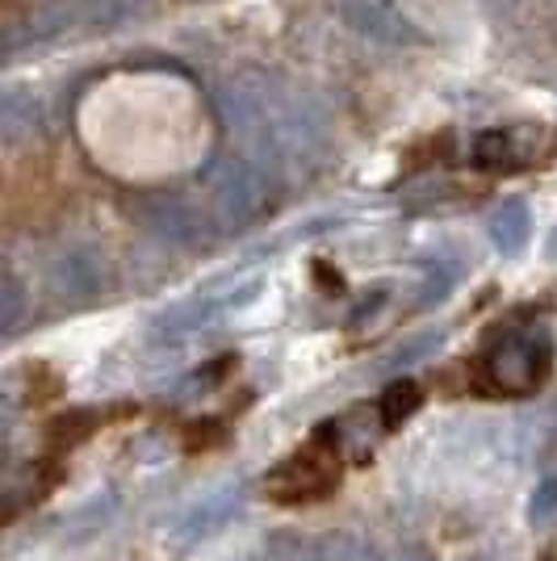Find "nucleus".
<instances>
[{
  "label": "nucleus",
  "instance_id": "nucleus-1",
  "mask_svg": "<svg viewBox=\"0 0 557 561\" xmlns=\"http://www.w3.org/2000/svg\"><path fill=\"white\" fill-rule=\"evenodd\" d=\"M474 369L490 394H533L549 374V344L536 331H503L482 348Z\"/></svg>",
  "mask_w": 557,
  "mask_h": 561
}]
</instances>
